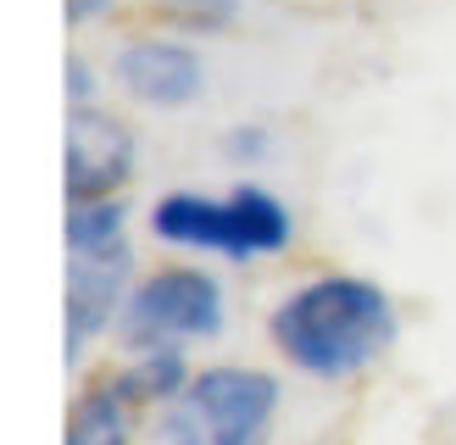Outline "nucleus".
<instances>
[{"label":"nucleus","instance_id":"2","mask_svg":"<svg viewBox=\"0 0 456 445\" xmlns=\"http://www.w3.org/2000/svg\"><path fill=\"white\" fill-rule=\"evenodd\" d=\"M134 279L128 206L123 200H67V362L118 328Z\"/></svg>","mask_w":456,"mask_h":445},{"label":"nucleus","instance_id":"5","mask_svg":"<svg viewBox=\"0 0 456 445\" xmlns=\"http://www.w3.org/2000/svg\"><path fill=\"white\" fill-rule=\"evenodd\" d=\"M228 323V295L200 267H156L128 289L118 340L128 356L145 351H184L195 340H217Z\"/></svg>","mask_w":456,"mask_h":445},{"label":"nucleus","instance_id":"12","mask_svg":"<svg viewBox=\"0 0 456 445\" xmlns=\"http://www.w3.org/2000/svg\"><path fill=\"white\" fill-rule=\"evenodd\" d=\"M250 150L262 156V150H267V134H250V128H245V134H234V156H250Z\"/></svg>","mask_w":456,"mask_h":445},{"label":"nucleus","instance_id":"6","mask_svg":"<svg viewBox=\"0 0 456 445\" xmlns=\"http://www.w3.org/2000/svg\"><path fill=\"white\" fill-rule=\"evenodd\" d=\"M134 128L101 106L67 111V200H118L134 178Z\"/></svg>","mask_w":456,"mask_h":445},{"label":"nucleus","instance_id":"8","mask_svg":"<svg viewBox=\"0 0 456 445\" xmlns=\"http://www.w3.org/2000/svg\"><path fill=\"white\" fill-rule=\"evenodd\" d=\"M145 400L128 384V373H106L67 412V445H134V412Z\"/></svg>","mask_w":456,"mask_h":445},{"label":"nucleus","instance_id":"11","mask_svg":"<svg viewBox=\"0 0 456 445\" xmlns=\"http://www.w3.org/2000/svg\"><path fill=\"white\" fill-rule=\"evenodd\" d=\"M101 12H106V0H67V22H89Z\"/></svg>","mask_w":456,"mask_h":445},{"label":"nucleus","instance_id":"10","mask_svg":"<svg viewBox=\"0 0 456 445\" xmlns=\"http://www.w3.org/2000/svg\"><path fill=\"white\" fill-rule=\"evenodd\" d=\"M67 101L73 106H95V78H89V61H67Z\"/></svg>","mask_w":456,"mask_h":445},{"label":"nucleus","instance_id":"1","mask_svg":"<svg viewBox=\"0 0 456 445\" xmlns=\"http://www.w3.org/2000/svg\"><path fill=\"white\" fill-rule=\"evenodd\" d=\"M390 289L362 273H317L273 306L267 340L295 373L317 384H346L395 345Z\"/></svg>","mask_w":456,"mask_h":445},{"label":"nucleus","instance_id":"9","mask_svg":"<svg viewBox=\"0 0 456 445\" xmlns=\"http://www.w3.org/2000/svg\"><path fill=\"white\" fill-rule=\"evenodd\" d=\"M162 6L190 28H228L240 17V0H162Z\"/></svg>","mask_w":456,"mask_h":445},{"label":"nucleus","instance_id":"4","mask_svg":"<svg viewBox=\"0 0 456 445\" xmlns=\"http://www.w3.org/2000/svg\"><path fill=\"white\" fill-rule=\"evenodd\" d=\"M279 378L262 368H200L156 417V445H267Z\"/></svg>","mask_w":456,"mask_h":445},{"label":"nucleus","instance_id":"3","mask_svg":"<svg viewBox=\"0 0 456 445\" xmlns=\"http://www.w3.org/2000/svg\"><path fill=\"white\" fill-rule=\"evenodd\" d=\"M151 234L178 251H207L228 262H256L289 251L295 222L289 206L262 184H234L228 195H200V190H167L151 206Z\"/></svg>","mask_w":456,"mask_h":445},{"label":"nucleus","instance_id":"7","mask_svg":"<svg viewBox=\"0 0 456 445\" xmlns=\"http://www.w3.org/2000/svg\"><path fill=\"white\" fill-rule=\"evenodd\" d=\"M118 84L128 89L140 106L156 111H178L200 95L207 84V67L190 51L184 39H167V34H145V39H128L118 51Z\"/></svg>","mask_w":456,"mask_h":445}]
</instances>
